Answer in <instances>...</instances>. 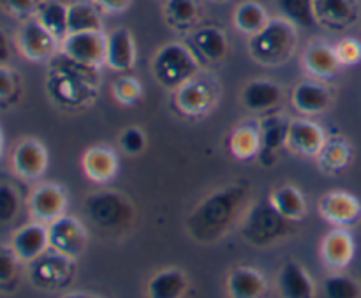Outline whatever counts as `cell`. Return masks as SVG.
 Here are the masks:
<instances>
[{"label":"cell","mask_w":361,"mask_h":298,"mask_svg":"<svg viewBox=\"0 0 361 298\" xmlns=\"http://www.w3.org/2000/svg\"><path fill=\"white\" fill-rule=\"evenodd\" d=\"M200 59L192 48L182 42H168L155 52L152 59V74L161 87L175 92L200 73Z\"/></svg>","instance_id":"3"},{"label":"cell","mask_w":361,"mask_h":298,"mask_svg":"<svg viewBox=\"0 0 361 298\" xmlns=\"http://www.w3.org/2000/svg\"><path fill=\"white\" fill-rule=\"evenodd\" d=\"M13 168L25 180H37L48 168V152L39 140L25 138L13 152Z\"/></svg>","instance_id":"15"},{"label":"cell","mask_w":361,"mask_h":298,"mask_svg":"<svg viewBox=\"0 0 361 298\" xmlns=\"http://www.w3.org/2000/svg\"><path fill=\"white\" fill-rule=\"evenodd\" d=\"M291 105L305 117L321 115L331 106V90L323 80H302L291 94Z\"/></svg>","instance_id":"14"},{"label":"cell","mask_w":361,"mask_h":298,"mask_svg":"<svg viewBox=\"0 0 361 298\" xmlns=\"http://www.w3.org/2000/svg\"><path fill=\"white\" fill-rule=\"evenodd\" d=\"M243 108L250 113H268L282 102V87L267 78L250 80L240 94Z\"/></svg>","instance_id":"16"},{"label":"cell","mask_w":361,"mask_h":298,"mask_svg":"<svg viewBox=\"0 0 361 298\" xmlns=\"http://www.w3.org/2000/svg\"><path fill=\"white\" fill-rule=\"evenodd\" d=\"M87 214L92 221L104 230L127 226L133 219L129 200L118 193H95L87 200Z\"/></svg>","instance_id":"6"},{"label":"cell","mask_w":361,"mask_h":298,"mask_svg":"<svg viewBox=\"0 0 361 298\" xmlns=\"http://www.w3.org/2000/svg\"><path fill=\"white\" fill-rule=\"evenodd\" d=\"M319 215L335 228H351L361 219V203L345 191H330L317 201Z\"/></svg>","instance_id":"8"},{"label":"cell","mask_w":361,"mask_h":298,"mask_svg":"<svg viewBox=\"0 0 361 298\" xmlns=\"http://www.w3.org/2000/svg\"><path fill=\"white\" fill-rule=\"evenodd\" d=\"M221 97V85L212 74L197 73L175 90L173 101L180 113L203 117L215 108Z\"/></svg>","instance_id":"4"},{"label":"cell","mask_w":361,"mask_h":298,"mask_svg":"<svg viewBox=\"0 0 361 298\" xmlns=\"http://www.w3.org/2000/svg\"><path fill=\"white\" fill-rule=\"evenodd\" d=\"M2 148H4V138H2V131H0V155H2Z\"/></svg>","instance_id":"45"},{"label":"cell","mask_w":361,"mask_h":298,"mask_svg":"<svg viewBox=\"0 0 361 298\" xmlns=\"http://www.w3.org/2000/svg\"><path fill=\"white\" fill-rule=\"evenodd\" d=\"M92 2H94L99 9L106 11V13L118 14L129 9L133 0H92Z\"/></svg>","instance_id":"43"},{"label":"cell","mask_w":361,"mask_h":298,"mask_svg":"<svg viewBox=\"0 0 361 298\" xmlns=\"http://www.w3.org/2000/svg\"><path fill=\"white\" fill-rule=\"evenodd\" d=\"M18 256L11 246H2L0 244V286L13 281L18 268Z\"/></svg>","instance_id":"40"},{"label":"cell","mask_w":361,"mask_h":298,"mask_svg":"<svg viewBox=\"0 0 361 298\" xmlns=\"http://www.w3.org/2000/svg\"><path fill=\"white\" fill-rule=\"evenodd\" d=\"M190 44L197 59L207 62H221L228 55L229 42L228 35L219 27H201L196 28L190 35Z\"/></svg>","instance_id":"23"},{"label":"cell","mask_w":361,"mask_h":298,"mask_svg":"<svg viewBox=\"0 0 361 298\" xmlns=\"http://www.w3.org/2000/svg\"><path fill=\"white\" fill-rule=\"evenodd\" d=\"M20 212V194L9 184H0V225L14 221Z\"/></svg>","instance_id":"37"},{"label":"cell","mask_w":361,"mask_h":298,"mask_svg":"<svg viewBox=\"0 0 361 298\" xmlns=\"http://www.w3.org/2000/svg\"><path fill=\"white\" fill-rule=\"evenodd\" d=\"M279 16L288 20L296 28H314L317 25L314 0H275Z\"/></svg>","instance_id":"34"},{"label":"cell","mask_w":361,"mask_h":298,"mask_svg":"<svg viewBox=\"0 0 361 298\" xmlns=\"http://www.w3.org/2000/svg\"><path fill=\"white\" fill-rule=\"evenodd\" d=\"M189 290V279L180 268H162L155 272L147 285L148 298H183Z\"/></svg>","instance_id":"26"},{"label":"cell","mask_w":361,"mask_h":298,"mask_svg":"<svg viewBox=\"0 0 361 298\" xmlns=\"http://www.w3.org/2000/svg\"><path fill=\"white\" fill-rule=\"evenodd\" d=\"M302 66L305 73L316 80H330L341 69L335 46L324 41H312L307 44L302 55Z\"/></svg>","instance_id":"21"},{"label":"cell","mask_w":361,"mask_h":298,"mask_svg":"<svg viewBox=\"0 0 361 298\" xmlns=\"http://www.w3.org/2000/svg\"><path fill=\"white\" fill-rule=\"evenodd\" d=\"M113 97L116 102L123 106H133L143 95V87L140 81L133 76H122L113 83Z\"/></svg>","instance_id":"36"},{"label":"cell","mask_w":361,"mask_h":298,"mask_svg":"<svg viewBox=\"0 0 361 298\" xmlns=\"http://www.w3.org/2000/svg\"><path fill=\"white\" fill-rule=\"evenodd\" d=\"M261 129L259 120H245L233 129L229 138V150L240 161H250L259 154Z\"/></svg>","instance_id":"28"},{"label":"cell","mask_w":361,"mask_h":298,"mask_svg":"<svg viewBox=\"0 0 361 298\" xmlns=\"http://www.w3.org/2000/svg\"><path fill=\"white\" fill-rule=\"evenodd\" d=\"M11 247L16 253L18 260L30 263L41 258L49 247L48 239V226L42 222H30L25 225L23 228L18 230L11 240Z\"/></svg>","instance_id":"20"},{"label":"cell","mask_w":361,"mask_h":298,"mask_svg":"<svg viewBox=\"0 0 361 298\" xmlns=\"http://www.w3.org/2000/svg\"><path fill=\"white\" fill-rule=\"evenodd\" d=\"M136 64V42L129 28L118 27L106 35V66L127 73Z\"/></svg>","instance_id":"18"},{"label":"cell","mask_w":361,"mask_h":298,"mask_svg":"<svg viewBox=\"0 0 361 298\" xmlns=\"http://www.w3.org/2000/svg\"><path fill=\"white\" fill-rule=\"evenodd\" d=\"M291 119L284 113H270L259 120L261 148L257 161L261 166H274L282 147L288 145V131Z\"/></svg>","instance_id":"12"},{"label":"cell","mask_w":361,"mask_h":298,"mask_svg":"<svg viewBox=\"0 0 361 298\" xmlns=\"http://www.w3.org/2000/svg\"><path fill=\"white\" fill-rule=\"evenodd\" d=\"M293 221L282 217L270 200L254 205L243 217L242 233L254 246H271L291 230Z\"/></svg>","instance_id":"5"},{"label":"cell","mask_w":361,"mask_h":298,"mask_svg":"<svg viewBox=\"0 0 361 298\" xmlns=\"http://www.w3.org/2000/svg\"><path fill=\"white\" fill-rule=\"evenodd\" d=\"M28 208L32 217L42 225H51L59 217L66 215L67 193L62 186L53 182L41 184L32 191L28 198Z\"/></svg>","instance_id":"10"},{"label":"cell","mask_w":361,"mask_h":298,"mask_svg":"<svg viewBox=\"0 0 361 298\" xmlns=\"http://www.w3.org/2000/svg\"><path fill=\"white\" fill-rule=\"evenodd\" d=\"M81 166L88 180L95 184H109L118 173V155L108 145H94L85 150Z\"/></svg>","instance_id":"17"},{"label":"cell","mask_w":361,"mask_h":298,"mask_svg":"<svg viewBox=\"0 0 361 298\" xmlns=\"http://www.w3.org/2000/svg\"><path fill=\"white\" fill-rule=\"evenodd\" d=\"M326 138V131L314 120L291 119L286 147L303 157H316Z\"/></svg>","instance_id":"13"},{"label":"cell","mask_w":361,"mask_h":298,"mask_svg":"<svg viewBox=\"0 0 361 298\" xmlns=\"http://www.w3.org/2000/svg\"><path fill=\"white\" fill-rule=\"evenodd\" d=\"M67 13H69V6L60 0H46V2L39 4L37 11V21L56 39L62 42L63 39L69 35V28H67Z\"/></svg>","instance_id":"30"},{"label":"cell","mask_w":361,"mask_h":298,"mask_svg":"<svg viewBox=\"0 0 361 298\" xmlns=\"http://www.w3.org/2000/svg\"><path fill=\"white\" fill-rule=\"evenodd\" d=\"M323 298H361V286L351 275L335 272L323 281Z\"/></svg>","instance_id":"35"},{"label":"cell","mask_w":361,"mask_h":298,"mask_svg":"<svg viewBox=\"0 0 361 298\" xmlns=\"http://www.w3.org/2000/svg\"><path fill=\"white\" fill-rule=\"evenodd\" d=\"M212 2H215V4H224V2H228V0H212Z\"/></svg>","instance_id":"46"},{"label":"cell","mask_w":361,"mask_h":298,"mask_svg":"<svg viewBox=\"0 0 361 298\" xmlns=\"http://www.w3.org/2000/svg\"><path fill=\"white\" fill-rule=\"evenodd\" d=\"M353 145L344 136H328L316 155L317 166L326 175H337L351 165Z\"/></svg>","instance_id":"27"},{"label":"cell","mask_w":361,"mask_h":298,"mask_svg":"<svg viewBox=\"0 0 361 298\" xmlns=\"http://www.w3.org/2000/svg\"><path fill=\"white\" fill-rule=\"evenodd\" d=\"M245 193L240 186L224 187L210 194L189 217L187 230L200 242H212L229 230L240 214Z\"/></svg>","instance_id":"1"},{"label":"cell","mask_w":361,"mask_h":298,"mask_svg":"<svg viewBox=\"0 0 361 298\" xmlns=\"http://www.w3.org/2000/svg\"><path fill=\"white\" fill-rule=\"evenodd\" d=\"M270 20L271 18L268 16L267 9L259 2H256V0H245L240 6H236L235 13H233V25H235V28L242 32V34L249 35V37L263 30Z\"/></svg>","instance_id":"31"},{"label":"cell","mask_w":361,"mask_h":298,"mask_svg":"<svg viewBox=\"0 0 361 298\" xmlns=\"http://www.w3.org/2000/svg\"><path fill=\"white\" fill-rule=\"evenodd\" d=\"M62 52L69 60L83 66L106 64V35L101 32H76L62 41Z\"/></svg>","instance_id":"9"},{"label":"cell","mask_w":361,"mask_h":298,"mask_svg":"<svg viewBox=\"0 0 361 298\" xmlns=\"http://www.w3.org/2000/svg\"><path fill=\"white\" fill-rule=\"evenodd\" d=\"M341 66H355L361 60V42L355 37H344L335 44Z\"/></svg>","instance_id":"39"},{"label":"cell","mask_w":361,"mask_h":298,"mask_svg":"<svg viewBox=\"0 0 361 298\" xmlns=\"http://www.w3.org/2000/svg\"><path fill=\"white\" fill-rule=\"evenodd\" d=\"M201 0H166L164 16L173 28L185 30L201 16Z\"/></svg>","instance_id":"33"},{"label":"cell","mask_w":361,"mask_h":298,"mask_svg":"<svg viewBox=\"0 0 361 298\" xmlns=\"http://www.w3.org/2000/svg\"><path fill=\"white\" fill-rule=\"evenodd\" d=\"M355 258V239L348 228H335L321 242V260L330 270L341 272Z\"/></svg>","instance_id":"19"},{"label":"cell","mask_w":361,"mask_h":298,"mask_svg":"<svg viewBox=\"0 0 361 298\" xmlns=\"http://www.w3.org/2000/svg\"><path fill=\"white\" fill-rule=\"evenodd\" d=\"M118 145L127 155H140L147 148V134L141 127L130 126L120 133Z\"/></svg>","instance_id":"38"},{"label":"cell","mask_w":361,"mask_h":298,"mask_svg":"<svg viewBox=\"0 0 361 298\" xmlns=\"http://www.w3.org/2000/svg\"><path fill=\"white\" fill-rule=\"evenodd\" d=\"M226 290L229 298H263L268 282L257 268L236 267L229 272Z\"/></svg>","instance_id":"24"},{"label":"cell","mask_w":361,"mask_h":298,"mask_svg":"<svg viewBox=\"0 0 361 298\" xmlns=\"http://www.w3.org/2000/svg\"><path fill=\"white\" fill-rule=\"evenodd\" d=\"M11 60V44L7 35L0 30V66H6Z\"/></svg>","instance_id":"44"},{"label":"cell","mask_w":361,"mask_h":298,"mask_svg":"<svg viewBox=\"0 0 361 298\" xmlns=\"http://www.w3.org/2000/svg\"><path fill=\"white\" fill-rule=\"evenodd\" d=\"M16 42L25 59L32 60V62H44V60L51 59L59 46V41L39 23L37 18L21 25L16 35Z\"/></svg>","instance_id":"11"},{"label":"cell","mask_w":361,"mask_h":298,"mask_svg":"<svg viewBox=\"0 0 361 298\" xmlns=\"http://www.w3.org/2000/svg\"><path fill=\"white\" fill-rule=\"evenodd\" d=\"M14 92V74L6 66H0V101L11 97Z\"/></svg>","instance_id":"42"},{"label":"cell","mask_w":361,"mask_h":298,"mask_svg":"<svg viewBox=\"0 0 361 298\" xmlns=\"http://www.w3.org/2000/svg\"><path fill=\"white\" fill-rule=\"evenodd\" d=\"M9 13L16 16H27V14L37 11V0H4Z\"/></svg>","instance_id":"41"},{"label":"cell","mask_w":361,"mask_h":298,"mask_svg":"<svg viewBox=\"0 0 361 298\" xmlns=\"http://www.w3.org/2000/svg\"><path fill=\"white\" fill-rule=\"evenodd\" d=\"M298 46V32L284 18H271L267 27L249 37L247 49L254 62L267 67H277L288 62Z\"/></svg>","instance_id":"2"},{"label":"cell","mask_w":361,"mask_h":298,"mask_svg":"<svg viewBox=\"0 0 361 298\" xmlns=\"http://www.w3.org/2000/svg\"><path fill=\"white\" fill-rule=\"evenodd\" d=\"M270 203L274 205L275 210L286 217L288 221L298 222L305 217L307 212V201L303 196L302 191L296 186L291 184H286V186L277 187V189L271 193Z\"/></svg>","instance_id":"29"},{"label":"cell","mask_w":361,"mask_h":298,"mask_svg":"<svg viewBox=\"0 0 361 298\" xmlns=\"http://www.w3.org/2000/svg\"><path fill=\"white\" fill-rule=\"evenodd\" d=\"M67 28H69V34H76V32H101L102 21L97 6L94 2H83V0L69 4Z\"/></svg>","instance_id":"32"},{"label":"cell","mask_w":361,"mask_h":298,"mask_svg":"<svg viewBox=\"0 0 361 298\" xmlns=\"http://www.w3.org/2000/svg\"><path fill=\"white\" fill-rule=\"evenodd\" d=\"M48 239L49 247L69 260L80 258L87 249L88 242L87 230L80 219L67 214L48 225Z\"/></svg>","instance_id":"7"},{"label":"cell","mask_w":361,"mask_h":298,"mask_svg":"<svg viewBox=\"0 0 361 298\" xmlns=\"http://www.w3.org/2000/svg\"><path fill=\"white\" fill-rule=\"evenodd\" d=\"M314 13L317 25L328 28H345L358 18V6L355 0H314Z\"/></svg>","instance_id":"25"},{"label":"cell","mask_w":361,"mask_h":298,"mask_svg":"<svg viewBox=\"0 0 361 298\" xmlns=\"http://www.w3.org/2000/svg\"><path fill=\"white\" fill-rule=\"evenodd\" d=\"M281 298H316V285L298 261H286L277 275Z\"/></svg>","instance_id":"22"}]
</instances>
